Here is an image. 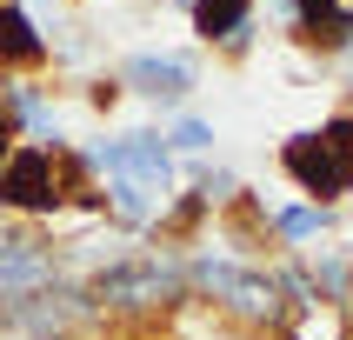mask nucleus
<instances>
[{
    "mask_svg": "<svg viewBox=\"0 0 353 340\" xmlns=\"http://www.w3.org/2000/svg\"><path fill=\"white\" fill-rule=\"evenodd\" d=\"M280 174L320 207L347 200L353 194V107H340L320 127H300V134L280 140Z\"/></svg>",
    "mask_w": 353,
    "mask_h": 340,
    "instance_id": "obj_1",
    "label": "nucleus"
},
{
    "mask_svg": "<svg viewBox=\"0 0 353 340\" xmlns=\"http://www.w3.org/2000/svg\"><path fill=\"white\" fill-rule=\"evenodd\" d=\"M87 294H94L100 314H107V307H120V314H147V307L187 300L194 280H187V267H180L174 254H120V260H107V267L87 280Z\"/></svg>",
    "mask_w": 353,
    "mask_h": 340,
    "instance_id": "obj_2",
    "label": "nucleus"
},
{
    "mask_svg": "<svg viewBox=\"0 0 353 340\" xmlns=\"http://www.w3.org/2000/svg\"><path fill=\"white\" fill-rule=\"evenodd\" d=\"M187 280H194V294L220 300L240 320H280V307H287V294H280V280L267 267H240V260H220V254H194Z\"/></svg>",
    "mask_w": 353,
    "mask_h": 340,
    "instance_id": "obj_3",
    "label": "nucleus"
},
{
    "mask_svg": "<svg viewBox=\"0 0 353 340\" xmlns=\"http://www.w3.org/2000/svg\"><path fill=\"white\" fill-rule=\"evenodd\" d=\"M87 167H100L107 180H140L154 194H174V147L167 134H114L87 147Z\"/></svg>",
    "mask_w": 353,
    "mask_h": 340,
    "instance_id": "obj_4",
    "label": "nucleus"
},
{
    "mask_svg": "<svg viewBox=\"0 0 353 340\" xmlns=\"http://www.w3.org/2000/svg\"><path fill=\"white\" fill-rule=\"evenodd\" d=\"M114 80L127 87V94L154 100V107H180V100L200 87L194 60H187V54H174V47H140V54H127Z\"/></svg>",
    "mask_w": 353,
    "mask_h": 340,
    "instance_id": "obj_5",
    "label": "nucleus"
},
{
    "mask_svg": "<svg viewBox=\"0 0 353 340\" xmlns=\"http://www.w3.org/2000/svg\"><path fill=\"white\" fill-rule=\"evenodd\" d=\"M47 287H60V260L34 234H0V300L47 294Z\"/></svg>",
    "mask_w": 353,
    "mask_h": 340,
    "instance_id": "obj_6",
    "label": "nucleus"
},
{
    "mask_svg": "<svg viewBox=\"0 0 353 340\" xmlns=\"http://www.w3.org/2000/svg\"><path fill=\"white\" fill-rule=\"evenodd\" d=\"M187 20L207 47H227V54L254 47V0H187Z\"/></svg>",
    "mask_w": 353,
    "mask_h": 340,
    "instance_id": "obj_7",
    "label": "nucleus"
},
{
    "mask_svg": "<svg viewBox=\"0 0 353 340\" xmlns=\"http://www.w3.org/2000/svg\"><path fill=\"white\" fill-rule=\"evenodd\" d=\"M0 114L14 120L27 140H40V147H67V134H60V114L54 100L40 94L34 80H0Z\"/></svg>",
    "mask_w": 353,
    "mask_h": 340,
    "instance_id": "obj_8",
    "label": "nucleus"
},
{
    "mask_svg": "<svg viewBox=\"0 0 353 340\" xmlns=\"http://www.w3.org/2000/svg\"><path fill=\"white\" fill-rule=\"evenodd\" d=\"M47 34L34 27V14L20 7V0H0V67L20 74V67H47Z\"/></svg>",
    "mask_w": 353,
    "mask_h": 340,
    "instance_id": "obj_9",
    "label": "nucleus"
},
{
    "mask_svg": "<svg viewBox=\"0 0 353 340\" xmlns=\"http://www.w3.org/2000/svg\"><path fill=\"white\" fill-rule=\"evenodd\" d=\"M107 214L120 220V227H147V220H160V207H167V194H154V187H140V180H107Z\"/></svg>",
    "mask_w": 353,
    "mask_h": 340,
    "instance_id": "obj_10",
    "label": "nucleus"
},
{
    "mask_svg": "<svg viewBox=\"0 0 353 340\" xmlns=\"http://www.w3.org/2000/svg\"><path fill=\"white\" fill-rule=\"evenodd\" d=\"M267 227H274L287 247H307V240H320L327 227H334V207H320V200H307V207H280Z\"/></svg>",
    "mask_w": 353,
    "mask_h": 340,
    "instance_id": "obj_11",
    "label": "nucleus"
},
{
    "mask_svg": "<svg viewBox=\"0 0 353 340\" xmlns=\"http://www.w3.org/2000/svg\"><path fill=\"white\" fill-rule=\"evenodd\" d=\"M294 340H340V307H334V300L294 307Z\"/></svg>",
    "mask_w": 353,
    "mask_h": 340,
    "instance_id": "obj_12",
    "label": "nucleus"
},
{
    "mask_svg": "<svg viewBox=\"0 0 353 340\" xmlns=\"http://www.w3.org/2000/svg\"><path fill=\"white\" fill-rule=\"evenodd\" d=\"M167 147H174V154H207V147H214V120L180 114L174 127H167Z\"/></svg>",
    "mask_w": 353,
    "mask_h": 340,
    "instance_id": "obj_13",
    "label": "nucleus"
},
{
    "mask_svg": "<svg viewBox=\"0 0 353 340\" xmlns=\"http://www.w3.org/2000/svg\"><path fill=\"white\" fill-rule=\"evenodd\" d=\"M194 194H200V200H207V207H227V200H234V194H240V180H234V174H227V167H214V174H200V187H194Z\"/></svg>",
    "mask_w": 353,
    "mask_h": 340,
    "instance_id": "obj_14",
    "label": "nucleus"
},
{
    "mask_svg": "<svg viewBox=\"0 0 353 340\" xmlns=\"http://www.w3.org/2000/svg\"><path fill=\"white\" fill-rule=\"evenodd\" d=\"M20 127H14V120H7V114H0V174H7V160H14V147H20Z\"/></svg>",
    "mask_w": 353,
    "mask_h": 340,
    "instance_id": "obj_15",
    "label": "nucleus"
},
{
    "mask_svg": "<svg viewBox=\"0 0 353 340\" xmlns=\"http://www.w3.org/2000/svg\"><path fill=\"white\" fill-rule=\"evenodd\" d=\"M340 60H347V67H353V34H347V47H340Z\"/></svg>",
    "mask_w": 353,
    "mask_h": 340,
    "instance_id": "obj_16",
    "label": "nucleus"
}]
</instances>
